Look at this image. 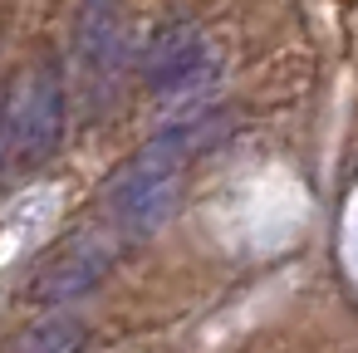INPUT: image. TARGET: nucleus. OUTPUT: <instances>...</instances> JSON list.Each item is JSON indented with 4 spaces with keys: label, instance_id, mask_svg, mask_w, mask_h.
<instances>
[{
    "label": "nucleus",
    "instance_id": "6",
    "mask_svg": "<svg viewBox=\"0 0 358 353\" xmlns=\"http://www.w3.org/2000/svg\"><path fill=\"white\" fill-rule=\"evenodd\" d=\"M79 348H84V319L74 314H50L25 333H15L10 343V353H79Z\"/></svg>",
    "mask_w": 358,
    "mask_h": 353
},
{
    "label": "nucleus",
    "instance_id": "4",
    "mask_svg": "<svg viewBox=\"0 0 358 353\" xmlns=\"http://www.w3.org/2000/svg\"><path fill=\"white\" fill-rule=\"evenodd\" d=\"M138 69H143V84H152V89L192 84V79H201V74L211 69L206 35H201L192 20H167V25H157L152 40L143 45Z\"/></svg>",
    "mask_w": 358,
    "mask_h": 353
},
{
    "label": "nucleus",
    "instance_id": "5",
    "mask_svg": "<svg viewBox=\"0 0 358 353\" xmlns=\"http://www.w3.org/2000/svg\"><path fill=\"white\" fill-rule=\"evenodd\" d=\"M79 55L89 69H108L118 55V0H84L79 10Z\"/></svg>",
    "mask_w": 358,
    "mask_h": 353
},
{
    "label": "nucleus",
    "instance_id": "2",
    "mask_svg": "<svg viewBox=\"0 0 358 353\" xmlns=\"http://www.w3.org/2000/svg\"><path fill=\"white\" fill-rule=\"evenodd\" d=\"M64 123H69L64 79H59L55 69L25 74L20 89L10 94V113H6V152H10V162H20V167L45 162V157L59 147Z\"/></svg>",
    "mask_w": 358,
    "mask_h": 353
},
{
    "label": "nucleus",
    "instance_id": "1",
    "mask_svg": "<svg viewBox=\"0 0 358 353\" xmlns=\"http://www.w3.org/2000/svg\"><path fill=\"white\" fill-rule=\"evenodd\" d=\"M196 147L192 128H167L157 143H148L103 192V206L113 216V226L123 236H148L167 221V211L177 206V182H182V162Z\"/></svg>",
    "mask_w": 358,
    "mask_h": 353
},
{
    "label": "nucleus",
    "instance_id": "3",
    "mask_svg": "<svg viewBox=\"0 0 358 353\" xmlns=\"http://www.w3.org/2000/svg\"><path fill=\"white\" fill-rule=\"evenodd\" d=\"M108 270H113V236L108 231H79L40 265V275L30 280V299L35 304H74L94 284H103Z\"/></svg>",
    "mask_w": 358,
    "mask_h": 353
}]
</instances>
